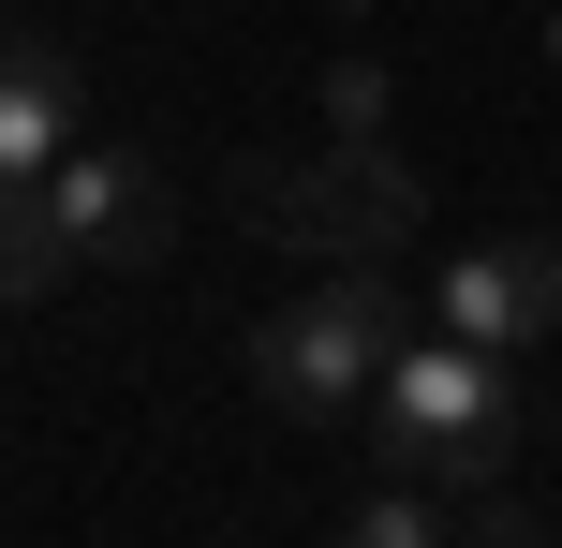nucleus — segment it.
Here are the masks:
<instances>
[{
  "label": "nucleus",
  "mask_w": 562,
  "mask_h": 548,
  "mask_svg": "<svg viewBox=\"0 0 562 548\" xmlns=\"http://www.w3.org/2000/svg\"><path fill=\"white\" fill-rule=\"evenodd\" d=\"M223 208L252 237H281V253H311V267H385L400 237L429 223L415 164H400L385 134H326L311 164H296V148H237V164H223Z\"/></svg>",
  "instance_id": "obj_1"
},
{
  "label": "nucleus",
  "mask_w": 562,
  "mask_h": 548,
  "mask_svg": "<svg viewBox=\"0 0 562 548\" xmlns=\"http://www.w3.org/2000/svg\"><path fill=\"white\" fill-rule=\"evenodd\" d=\"M370 460H385V474H429V490H488V474L518 460V356L459 342V326L400 342L385 401H370Z\"/></svg>",
  "instance_id": "obj_2"
},
{
  "label": "nucleus",
  "mask_w": 562,
  "mask_h": 548,
  "mask_svg": "<svg viewBox=\"0 0 562 548\" xmlns=\"http://www.w3.org/2000/svg\"><path fill=\"white\" fill-rule=\"evenodd\" d=\"M400 282L385 267H326V297H281V312L252 326V401L296 415V430H326V415H370L400 371Z\"/></svg>",
  "instance_id": "obj_3"
},
{
  "label": "nucleus",
  "mask_w": 562,
  "mask_h": 548,
  "mask_svg": "<svg viewBox=\"0 0 562 548\" xmlns=\"http://www.w3.org/2000/svg\"><path fill=\"white\" fill-rule=\"evenodd\" d=\"M45 208H59V237H75V267H164V253H178L164 164H148V148H119V134H89L75 164L45 178Z\"/></svg>",
  "instance_id": "obj_4"
},
{
  "label": "nucleus",
  "mask_w": 562,
  "mask_h": 548,
  "mask_svg": "<svg viewBox=\"0 0 562 548\" xmlns=\"http://www.w3.org/2000/svg\"><path fill=\"white\" fill-rule=\"evenodd\" d=\"M445 326L459 342H488V356H533L562 342V237H474V253H445Z\"/></svg>",
  "instance_id": "obj_5"
},
{
  "label": "nucleus",
  "mask_w": 562,
  "mask_h": 548,
  "mask_svg": "<svg viewBox=\"0 0 562 548\" xmlns=\"http://www.w3.org/2000/svg\"><path fill=\"white\" fill-rule=\"evenodd\" d=\"M75 59L59 45H15V75H0V178H59L75 164Z\"/></svg>",
  "instance_id": "obj_6"
},
{
  "label": "nucleus",
  "mask_w": 562,
  "mask_h": 548,
  "mask_svg": "<svg viewBox=\"0 0 562 548\" xmlns=\"http://www.w3.org/2000/svg\"><path fill=\"white\" fill-rule=\"evenodd\" d=\"M0 282H15V312H45V297L75 282V237H59L45 178H0Z\"/></svg>",
  "instance_id": "obj_7"
},
{
  "label": "nucleus",
  "mask_w": 562,
  "mask_h": 548,
  "mask_svg": "<svg viewBox=\"0 0 562 548\" xmlns=\"http://www.w3.org/2000/svg\"><path fill=\"white\" fill-rule=\"evenodd\" d=\"M445 519H429V474H385V490L356 504V548H429Z\"/></svg>",
  "instance_id": "obj_8"
},
{
  "label": "nucleus",
  "mask_w": 562,
  "mask_h": 548,
  "mask_svg": "<svg viewBox=\"0 0 562 548\" xmlns=\"http://www.w3.org/2000/svg\"><path fill=\"white\" fill-rule=\"evenodd\" d=\"M326 134H385V59H326Z\"/></svg>",
  "instance_id": "obj_9"
},
{
  "label": "nucleus",
  "mask_w": 562,
  "mask_h": 548,
  "mask_svg": "<svg viewBox=\"0 0 562 548\" xmlns=\"http://www.w3.org/2000/svg\"><path fill=\"white\" fill-rule=\"evenodd\" d=\"M548 59H562V0H548Z\"/></svg>",
  "instance_id": "obj_10"
},
{
  "label": "nucleus",
  "mask_w": 562,
  "mask_h": 548,
  "mask_svg": "<svg viewBox=\"0 0 562 548\" xmlns=\"http://www.w3.org/2000/svg\"><path fill=\"white\" fill-rule=\"evenodd\" d=\"M326 15H370V0H326Z\"/></svg>",
  "instance_id": "obj_11"
}]
</instances>
